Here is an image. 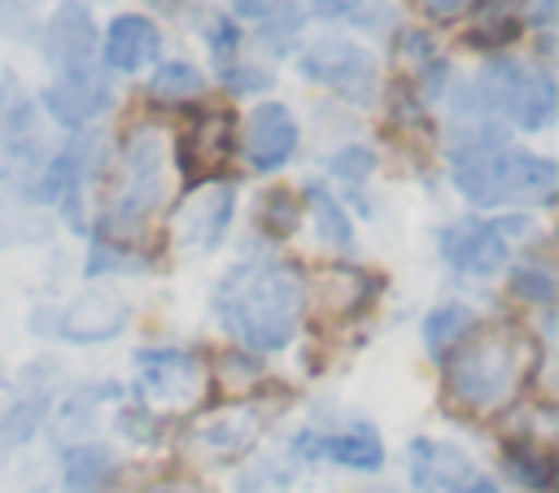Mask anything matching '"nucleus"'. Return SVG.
Segmentation results:
<instances>
[{
	"label": "nucleus",
	"mask_w": 559,
	"mask_h": 493,
	"mask_svg": "<svg viewBox=\"0 0 559 493\" xmlns=\"http://www.w3.org/2000/svg\"><path fill=\"white\" fill-rule=\"evenodd\" d=\"M301 305H306V284L297 266L275 262V257H249L231 266L214 288L218 323L245 349H258V353L284 349L293 340Z\"/></svg>",
	"instance_id": "1"
},
{
	"label": "nucleus",
	"mask_w": 559,
	"mask_h": 493,
	"mask_svg": "<svg viewBox=\"0 0 559 493\" xmlns=\"http://www.w3.org/2000/svg\"><path fill=\"white\" fill-rule=\"evenodd\" d=\"M528 358L533 345L511 327L463 336L445 362V393L467 414H493L524 388Z\"/></svg>",
	"instance_id": "2"
},
{
	"label": "nucleus",
	"mask_w": 559,
	"mask_h": 493,
	"mask_svg": "<svg viewBox=\"0 0 559 493\" xmlns=\"http://www.w3.org/2000/svg\"><path fill=\"white\" fill-rule=\"evenodd\" d=\"M454 188L472 205H533L555 196V166L546 157L498 148V144H463L454 148Z\"/></svg>",
	"instance_id": "3"
},
{
	"label": "nucleus",
	"mask_w": 559,
	"mask_h": 493,
	"mask_svg": "<svg viewBox=\"0 0 559 493\" xmlns=\"http://www.w3.org/2000/svg\"><path fill=\"white\" fill-rule=\"evenodd\" d=\"M162 157H166V140L153 127H135L122 144L118 157V179H114V196L105 209V227L109 236H140L144 218L153 214V205L162 201Z\"/></svg>",
	"instance_id": "4"
},
{
	"label": "nucleus",
	"mask_w": 559,
	"mask_h": 493,
	"mask_svg": "<svg viewBox=\"0 0 559 493\" xmlns=\"http://www.w3.org/2000/svg\"><path fill=\"white\" fill-rule=\"evenodd\" d=\"M476 96L489 113H502L524 131H542L555 118V83L542 70L511 57H498L480 70Z\"/></svg>",
	"instance_id": "5"
},
{
	"label": "nucleus",
	"mask_w": 559,
	"mask_h": 493,
	"mask_svg": "<svg viewBox=\"0 0 559 493\" xmlns=\"http://www.w3.org/2000/svg\"><path fill=\"white\" fill-rule=\"evenodd\" d=\"M301 74L310 83H323L332 92H341L345 100L354 105H367L376 96V83H380V70H376V57L349 39H319L301 52Z\"/></svg>",
	"instance_id": "6"
},
{
	"label": "nucleus",
	"mask_w": 559,
	"mask_h": 493,
	"mask_svg": "<svg viewBox=\"0 0 559 493\" xmlns=\"http://www.w3.org/2000/svg\"><path fill=\"white\" fill-rule=\"evenodd\" d=\"M258 432H262L258 406H218L188 428L183 449L201 462H231L258 441Z\"/></svg>",
	"instance_id": "7"
},
{
	"label": "nucleus",
	"mask_w": 559,
	"mask_h": 493,
	"mask_svg": "<svg viewBox=\"0 0 559 493\" xmlns=\"http://www.w3.org/2000/svg\"><path fill=\"white\" fill-rule=\"evenodd\" d=\"M44 52L57 70L61 83L70 79H92L96 74V57H100V35L87 17V9L79 4H61L44 31Z\"/></svg>",
	"instance_id": "8"
},
{
	"label": "nucleus",
	"mask_w": 559,
	"mask_h": 493,
	"mask_svg": "<svg viewBox=\"0 0 559 493\" xmlns=\"http://www.w3.org/2000/svg\"><path fill=\"white\" fill-rule=\"evenodd\" d=\"M140 393L162 406H192L205 393V366L188 349H144L135 353Z\"/></svg>",
	"instance_id": "9"
},
{
	"label": "nucleus",
	"mask_w": 559,
	"mask_h": 493,
	"mask_svg": "<svg viewBox=\"0 0 559 493\" xmlns=\"http://www.w3.org/2000/svg\"><path fill=\"white\" fill-rule=\"evenodd\" d=\"M520 218H507V223H454L441 231V257L454 266V270H467V275H489L507 262V231L515 227Z\"/></svg>",
	"instance_id": "10"
},
{
	"label": "nucleus",
	"mask_w": 559,
	"mask_h": 493,
	"mask_svg": "<svg viewBox=\"0 0 559 493\" xmlns=\"http://www.w3.org/2000/svg\"><path fill=\"white\" fill-rule=\"evenodd\" d=\"M231 131H236V122H231L227 109H205V113H197V118L188 122V131H183L179 144H175V157H179V170H183L188 183L214 175V170L227 161V153H231Z\"/></svg>",
	"instance_id": "11"
},
{
	"label": "nucleus",
	"mask_w": 559,
	"mask_h": 493,
	"mask_svg": "<svg viewBox=\"0 0 559 493\" xmlns=\"http://www.w3.org/2000/svg\"><path fill=\"white\" fill-rule=\"evenodd\" d=\"M231 205H236V192L227 183H210V188L192 192L175 214V244L192 249V253L214 249L231 223Z\"/></svg>",
	"instance_id": "12"
},
{
	"label": "nucleus",
	"mask_w": 559,
	"mask_h": 493,
	"mask_svg": "<svg viewBox=\"0 0 559 493\" xmlns=\"http://www.w3.org/2000/svg\"><path fill=\"white\" fill-rule=\"evenodd\" d=\"M127 318H131L127 297H118V292H109V288H92V292L74 297V301L61 310L57 327H61L66 340L92 345V340H109V336H118V332L127 327Z\"/></svg>",
	"instance_id": "13"
},
{
	"label": "nucleus",
	"mask_w": 559,
	"mask_h": 493,
	"mask_svg": "<svg viewBox=\"0 0 559 493\" xmlns=\"http://www.w3.org/2000/svg\"><path fill=\"white\" fill-rule=\"evenodd\" d=\"M293 148H297V122H293V113L284 105H275V100L258 105L249 113V122H245V157H249V166L262 170V175L266 170H280L293 157Z\"/></svg>",
	"instance_id": "14"
},
{
	"label": "nucleus",
	"mask_w": 559,
	"mask_h": 493,
	"mask_svg": "<svg viewBox=\"0 0 559 493\" xmlns=\"http://www.w3.org/2000/svg\"><path fill=\"white\" fill-rule=\"evenodd\" d=\"M157 48H162V35H157V26H153L144 13H122V17H114L109 31H105V39H100L105 65H109V70H122V74L148 65V61L157 57Z\"/></svg>",
	"instance_id": "15"
},
{
	"label": "nucleus",
	"mask_w": 559,
	"mask_h": 493,
	"mask_svg": "<svg viewBox=\"0 0 559 493\" xmlns=\"http://www.w3.org/2000/svg\"><path fill=\"white\" fill-rule=\"evenodd\" d=\"M467 476H472V462H467L463 449L441 445V441H415L411 445V480H415V489L445 493Z\"/></svg>",
	"instance_id": "16"
},
{
	"label": "nucleus",
	"mask_w": 559,
	"mask_h": 493,
	"mask_svg": "<svg viewBox=\"0 0 559 493\" xmlns=\"http://www.w3.org/2000/svg\"><path fill=\"white\" fill-rule=\"evenodd\" d=\"M297 449H306L310 458H332L341 467H358V471H376L384 462V445L367 428L336 432V436H301Z\"/></svg>",
	"instance_id": "17"
},
{
	"label": "nucleus",
	"mask_w": 559,
	"mask_h": 493,
	"mask_svg": "<svg viewBox=\"0 0 559 493\" xmlns=\"http://www.w3.org/2000/svg\"><path fill=\"white\" fill-rule=\"evenodd\" d=\"M44 105H48V113L61 118L66 127H83V122H92V118L109 105V87L100 83V74H92V79H70V83L57 79V83L44 92Z\"/></svg>",
	"instance_id": "18"
},
{
	"label": "nucleus",
	"mask_w": 559,
	"mask_h": 493,
	"mask_svg": "<svg viewBox=\"0 0 559 493\" xmlns=\"http://www.w3.org/2000/svg\"><path fill=\"white\" fill-rule=\"evenodd\" d=\"M371 297H376V279H371V275H358V270H323V275L314 279V301H319L332 318L358 314Z\"/></svg>",
	"instance_id": "19"
},
{
	"label": "nucleus",
	"mask_w": 559,
	"mask_h": 493,
	"mask_svg": "<svg viewBox=\"0 0 559 493\" xmlns=\"http://www.w3.org/2000/svg\"><path fill=\"white\" fill-rule=\"evenodd\" d=\"M306 205H310V214H314V231H319V240L328 244V249H354V227H349V214L332 201V192L328 188H319V183H310L306 188Z\"/></svg>",
	"instance_id": "20"
},
{
	"label": "nucleus",
	"mask_w": 559,
	"mask_h": 493,
	"mask_svg": "<svg viewBox=\"0 0 559 493\" xmlns=\"http://www.w3.org/2000/svg\"><path fill=\"white\" fill-rule=\"evenodd\" d=\"M472 327H476V314L467 305H441L424 318V345H428L432 358H445Z\"/></svg>",
	"instance_id": "21"
},
{
	"label": "nucleus",
	"mask_w": 559,
	"mask_h": 493,
	"mask_svg": "<svg viewBox=\"0 0 559 493\" xmlns=\"http://www.w3.org/2000/svg\"><path fill=\"white\" fill-rule=\"evenodd\" d=\"M114 471V454L100 445H79L66 454V489L70 493H92L105 484V476Z\"/></svg>",
	"instance_id": "22"
},
{
	"label": "nucleus",
	"mask_w": 559,
	"mask_h": 493,
	"mask_svg": "<svg viewBox=\"0 0 559 493\" xmlns=\"http://www.w3.org/2000/svg\"><path fill=\"white\" fill-rule=\"evenodd\" d=\"M201 87H205V79H201V70L188 65V61H170V65H162V70L148 79V96H153V100H170V105L192 100Z\"/></svg>",
	"instance_id": "23"
},
{
	"label": "nucleus",
	"mask_w": 559,
	"mask_h": 493,
	"mask_svg": "<svg viewBox=\"0 0 559 493\" xmlns=\"http://www.w3.org/2000/svg\"><path fill=\"white\" fill-rule=\"evenodd\" d=\"M507 467L528 489H550V480H555V458L546 449H533V445H511L507 449Z\"/></svg>",
	"instance_id": "24"
},
{
	"label": "nucleus",
	"mask_w": 559,
	"mask_h": 493,
	"mask_svg": "<svg viewBox=\"0 0 559 493\" xmlns=\"http://www.w3.org/2000/svg\"><path fill=\"white\" fill-rule=\"evenodd\" d=\"M44 397H26V401H17L4 419H0V445L9 449V445H22L35 428H39V419H44Z\"/></svg>",
	"instance_id": "25"
},
{
	"label": "nucleus",
	"mask_w": 559,
	"mask_h": 493,
	"mask_svg": "<svg viewBox=\"0 0 559 493\" xmlns=\"http://www.w3.org/2000/svg\"><path fill=\"white\" fill-rule=\"evenodd\" d=\"M258 218H262V227H266L271 236H288V231L297 227V218H301V209H297V196H293V192H284V188L266 192V196H262V209H258Z\"/></svg>",
	"instance_id": "26"
},
{
	"label": "nucleus",
	"mask_w": 559,
	"mask_h": 493,
	"mask_svg": "<svg viewBox=\"0 0 559 493\" xmlns=\"http://www.w3.org/2000/svg\"><path fill=\"white\" fill-rule=\"evenodd\" d=\"M511 292H515L520 301L550 305V301H555V279H550V270H542V266H515V270H511Z\"/></svg>",
	"instance_id": "27"
},
{
	"label": "nucleus",
	"mask_w": 559,
	"mask_h": 493,
	"mask_svg": "<svg viewBox=\"0 0 559 493\" xmlns=\"http://www.w3.org/2000/svg\"><path fill=\"white\" fill-rule=\"evenodd\" d=\"M205 39H210V48H214V57H218V70H231V57H236V48H240L236 22L223 17V13H214L210 26H205Z\"/></svg>",
	"instance_id": "28"
},
{
	"label": "nucleus",
	"mask_w": 559,
	"mask_h": 493,
	"mask_svg": "<svg viewBox=\"0 0 559 493\" xmlns=\"http://www.w3.org/2000/svg\"><path fill=\"white\" fill-rule=\"evenodd\" d=\"M301 17H306V13H301L297 4H280V9H271V13H266V22H262V39L284 48V44L301 31ZM280 48H275V52H280Z\"/></svg>",
	"instance_id": "29"
},
{
	"label": "nucleus",
	"mask_w": 559,
	"mask_h": 493,
	"mask_svg": "<svg viewBox=\"0 0 559 493\" xmlns=\"http://www.w3.org/2000/svg\"><path fill=\"white\" fill-rule=\"evenodd\" d=\"M371 166H376V157L367 148H341L332 157V175H341L345 183H362L371 175Z\"/></svg>",
	"instance_id": "30"
},
{
	"label": "nucleus",
	"mask_w": 559,
	"mask_h": 493,
	"mask_svg": "<svg viewBox=\"0 0 559 493\" xmlns=\"http://www.w3.org/2000/svg\"><path fill=\"white\" fill-rule=\"evenodd\" d=\"M140 257H122L114 244H92V262H87V275H100V270H135Z\"/></svg>",
	"instance_id": "31"
},
{
	"label": "nucleus",
	"mask_w": 559,
	"mask_h": 493,
	"mask_svg": "<svg viewBox=\"0 0 559 493\" xmlns=\"http://www.w3.org/2000/svg\"><path fill=\"white\" fill-rule=\"evenodd\" d=\"M236 4V13H245V17H266L271 13V0H231Z\"/></svg>",
	"instance_id": "32"
},
{
	"label": "nucleus",
	"mask_w": 559,
	"mask_h": 493,
	"mask_svg": "<svg viewBox=\"0 0 559 493\" xmlns=\"http://www.w3.org/2000/svg\"><path fill=\"white\" fill-rule=\"evenodd\" d=\"M144 493H201V489L188 484V480H162V484H153V489H144Z\"/></svg>",
	"instance_id": "33"
},
{
	"label": "nucleus",
	"mask_w": 559,
	"mask_h": 493,
	"mask_svg": "<svg viewBox=\"0 0 559 493\" xmlns=\"http://www.w3.org/2000/svg\"><path fill=\"white\" fill-rule=\"evenodd\" d=\"M424 4H428V9L437 13V17H450V13H459V9H467L472 0H424Z\"/></svg>",
	"instance_id": "34"
},
{
	"label": "nucleus",
	"mask_w": 559,
	"mask_h": 493,
	"mask_svg": "<svg viewBox=\"0 0 559 493\" xmlns=\"http://www.w3.org/2000/svg\"><path fill=\"white\" fill-rule=\"evenodd\" d=\"M22 4H26V0H0V22L17 17V13H22Z\"/></svg>",
	"instance_id": "35"
},
{
	"label": "nucleus",
	"mask_w": 559,
	"mask_h": 493,
	"mask_svg": "<svg viewBox=\"0 0 559 493\" xmlns=\"http://www.w3.org/2000/svg\"><path fill=\"white\" fill-rule=\"evenodd\" d=\"M459 493H498V489H493L489 480H472V484H467V489H459Z\"/></svg>",
	"instance_id": "36"
},
{
	"label": "nucleus",
	"mask_w": 559,
	"mask_h": 493,
	"mask_svg": "<svg viewBox=\"0 0 559 493\" xmlns=\"http://www.w3.org/2000/svg\"><path fill=\"white\" fill-rule=\"evenodd\" d=\"M0 388H4V380H0Z\"/></svg>",
	"instance_id": "37"
}]
</instances>
